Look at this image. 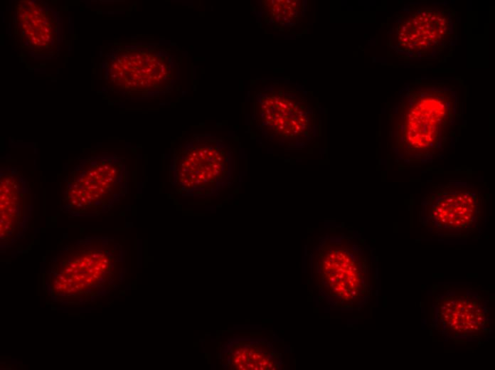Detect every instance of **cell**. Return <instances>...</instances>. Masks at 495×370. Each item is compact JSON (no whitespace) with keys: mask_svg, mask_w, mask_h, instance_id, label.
Instances as JSON below:
<instances>
[{"mask_svg":"<svg viewBox=\"0 0 495 370\" xmlns=\"http://www.w3.org/2000/svg\"><path fill=\"white\" fill-rule=\"evenodd\" d=\"M269 367H270V368L272 367V363H271V362L269 363Z\"/></svg>","mask_w":495,"mask_h":370,"instance_id":"7","label":"cell"},{"mask_svg":"<svg viewBox=\"0 0 495 370\" xmlns=\"http://www.w3.org/2000/svg\"><path fill=\"white\" fill-rule=\"evenodd\" d=\"M449 102L437 103V100H422L411 107L405 125H401V143L407 148L426 150L441 146V125L450 112Z\"/></svg>","mask_w":495,"mask_h":370,"instance_id":"5","label":"cell"},{"mask_svg":"<svg viewBox=\"0 0 495 370\" xmlns=\"http://www.w3.org/2000/svg\"><path fill=\"white\" fill-rule=\"evenodd\" d=\"M434 322L439 332L452 339L485 338L491 327L486 300L474 292H446L434 305Z\"/></svg>","mask_w":495,"mask_h":370,"instance_id":"2","label":"cell"},{"mask_svg":"<svg viewBox=\"0 0 495 370\" xmlns=\"http://www.w3.org/2000/svg\"><path fill=\"white\" fill-rule=\"evenodd\" d=\"M399 35H400V37H402V36H403L405 35V33H403V32L401 31V32L399 33Z\"/></svg>","mask_w":495,"mask_h":370,"instance_id":"6","label":"cell"},{"mask_svg":"<svg viewBox=\"0 0 495 370\" xmlns=\"http://www.w3.org/2000/svg\"><path fill=\"white\" fill-rule=\"evenodd\" d=\"M484 212L485 199L479 190L453 181L432 187L422 201L420 217L433 235L464 237L479 228Z\"/></svg>","mask_w":495,"mask_h":370,"instance_id":"1","label":"cell"},{"mask_svg":"<svg viewBox=\"0 0 495 370\" xmlns=\"http://www.w3.org/2000/svg\"><path fill=\"white\" fill-rule=\"evenodd\" d=\"M20 41L36 55H53L58 47L59 24L54 11L36 1H22L15 11Z\"/></svg>","mask_w":495,"mask_h":370,"instance_id":"4","label":"cell"},{"mask_svg":"<svg viewBox=\"0 0 495 370\" xmlns=\"http://www.w3.org/2000/svg\"><path fill=\"white\" fill-rule=\"evenodd\" d=\"M117 174L111 159L96 157L85 161L65 181L64 203L77 211L101 208L112 196Z\"/></svg>","mask_w":495,"mask_h":370,"instance_id":"3","label":"cell"}]
</instances>
